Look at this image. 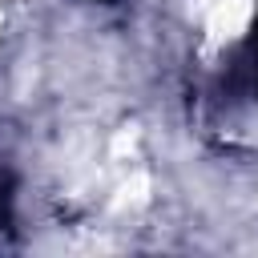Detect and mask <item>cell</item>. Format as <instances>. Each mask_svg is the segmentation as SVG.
<instances>
[{
    "instance_id": "6da1fadb",
    "label": "cell",
    "mask_w": 258,
    "mask_h": 258,
    "mask_svg": "<svg viewBox=\"0 0 258 258\" xmlns=\"http://www.w3.org/2000/svg\"><path fill=\"white\" fill-rule=\"evenodd\" d=\"M242 73H246L250 89L258 93V12H254V24H250V36H246V48H242Z\"/></svg>"
},
{
    "instance_id": "7a4b0ae2",
    "label": "cell",
    "mask_w": 258,
    "mask_h": 258,
    "mask_svg": "<svg viewBox=\"0 0 258 258\" xmlns=\"http://www.w3.org/2000/svg\"><path fill=\"white\" fill-rule=\"evenodd\" d=\"M105 4H109V0H105Z\"/></svg>"
}]
</instances>
